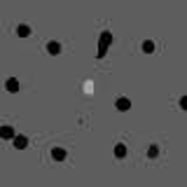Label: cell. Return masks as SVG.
<instances>
[{
	"label": "cell",
	"instance_id": "1",
	"mask_svg": "<svg viewBox=\"0 0 187 187\" xmlns=\"http://www.w3.org/2000/svg\"><path fill=\"white\" fill-rule=\"evenodd\" d=\"M49 52H52V54H59V52H61V47L56 45V42H49Z\"/></svg>",
	"mask_w": 187,
	"mask_h": 187
},
{
	"label": "cell",
	"instance_id": "2",
	"mask_svg": "<svg viewBox=\"0 0 187 187\" xmlns=\"http://www.w3.org/2000/svg\"><path fill=\"white\" fill-rule=\"evenodd\" d=\"M182 108H187V98H182Z\"/></svg>",
	"mask_w": 187,
	"mask_h": 187
}]
</instances>
